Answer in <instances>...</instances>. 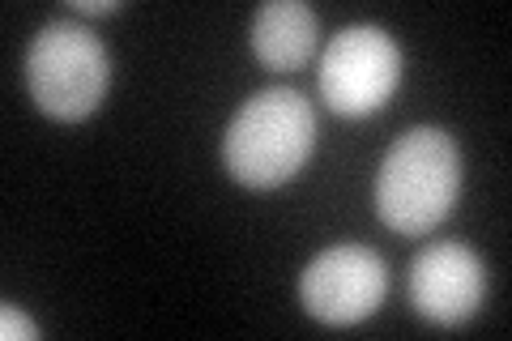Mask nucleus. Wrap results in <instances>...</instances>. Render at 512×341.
Masks as SVG:
<instances>
[{
  "label": "nucleus",
  "instance_id": "1",
  "mask_svg": "<svg viewBox=\"0 0 512 341\" xmlns=\"http://www.w3.org/2000/svg\"><path fill=\"white\" fill-rule=\"evenodd\" d=\"M316 145V111L291 86L256 90L231 116L222 162L244 188H278L308 162Z\"/></svg>",
  "mask_w": 512,
  "mask_h": 341
},
{
  "label": "nucleus",
  "instance_id": "2",
  "mask_svg": "<svg viewBox=\"0 0 512 341\" xmlns=\"http://www.w3.org/2000/svg\"><path fill=\"white\" fill-rule=\"evenodd\" d=\"M461 192V150L444 128H410L380 162L376 209L397 235H427Z\"/></svg>",
  "mask_w": 512,
  "mask_h": 341
},
{
  "label": "nucleus",
  "instance_id": "3",
  "mask_svg": "<svg viewBox=\"0 0 512 341\" xmlns=\"http://www.w3.org/2000/svg\"><path fill=\"white\" fill-rule=\"evenodd\" d=\"M26 86L43 116L86 120L111 86V60L103 39L82 22H47L26 52Z\"/></svg>",
  "mask_w": 512,
  "mask_h": 341
},
{
  "label": "nucleus",
  "instance_id": "4",
  "mask_svg": "<svg viewBox=\"0 0 512 341\" xmlns=\"http://www.w3.org/2000/svg\"><path fill=\"white\" fill-rule=\"evenodd\" d=\"M402 81V47L380 26H346L320 56V94L338 116H367Z\"/></svg>",
  "mask_w": 512,
  "mask_h": 341
},
{
  "label": "nucleus",
  "instance_id": "5",
  "mask_svg": "<svg viewBox=\"0 0 512 341\" xmlns=\"http://www.w3.org/2000/svg\"><path fill=\"white\" fill-rule=\"evenodd\" d=\"M384 290H389V269L363 243L325 248L312 256L299 278V299L308 316H316L320 324H338V329L372 316L384 303Z\"/></svg>",
  "mask_w": 512,
  "mask_h": 341
},
{
  "label": "nucleus",
  "instance_id": "6",
  "mask_svg": "<svg viewBox=\"0 0 512 341\" xmlns=\"http://www.w3.org/2000/svg\"><path fill=\"white\" fill-rule=\"evenodd\" d=\"M487 295V273L483 261L466 248V243H427L410 265V299L414 307L440 329H457L466 324L478 303Z\"/></svg>",
  "mask_w": 512,
  "mask_h": 341
},
{
  "label": "nucleus",
  "instance_id": "7",
  "mask_svg": "<svg viewBox=\"0 0 512 341\" xmlns=\"http://www.w3.org/2000/svg\"><path fill=\"white\" fill-rule=\"evenodd\" d=\"M316 39H320V22L303 0H269L252 18V52L274 73L299 69L316 52Z\"/></svg>",
  "mask_w": 512,
  "mask_h": 341
},
{
  "label": "nucleus",
  "instance_id": "8",
  "mask_svg": "<svg viewBox=\"0 0 512 341\" xmlns=\"http://www.w3.org/2000/svg\"><path fill=\"white\" fill-rule=\"evenodd\" d=\"M0 337H5V341H13V337L35 341L39 337V324L30 320L18 303H0Z\"/></svg>",
  "mask_w": 512,
  "mask_h": 341
},
{
  "label": "nucleus",
  "instance_id": "9",
  "mask_svg": "<svg viewBox=\"0 0 512 341\" xmlns=\"http://www.w3.org/2000/svg\"><path fill=\"white\" fill-rule=\"evenodd\" d=\"M73 9H77V13H94V18H99V13L124 9V0H73Z\"/></svg>",
  "mask_w": 512,
  "mask_h": 341
}]
</instances>
